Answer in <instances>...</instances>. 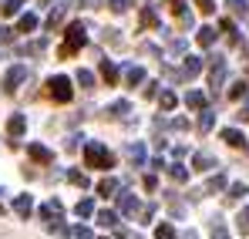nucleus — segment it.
Returning <instances> with one entry per match:
<instances>
[{
    "label": "nucleus",
    "mask_w": 249,
    "mask_h": 239,
    "mask_svg": "<svg viewBox=\"0 0 249 239\" xmlns=\"http://www.w3.org/2000/svg\"><path fill=\"white\" fill-rule=\"evenodd\" d=\"M118 209H122L124 216H135V212H138V199H135L131 192H122V196H118Z\"/></svg>",
    "instance_id": "6e6552de"
},
{
    "label": "nucleus",
    "mask_w": 249,
    "mask_h": 239,
    "mask_svg": "<svg viewBox=\"0 0 249 239\" xmlns=\"http://www.w3.org/2000/svg\"><path fill=\"white\" fill-rule=\"evenodd\" d=\"M202 71V61L199 57H185V64H182V78H196Z\"/></svg>",
    "instance_id": "f8f14e48"
},
{
    "label": "nucleus",
    "mask_w": 249,
    "mask_h": 239,
    "mask_svg": "<svg viewBox=\"0 0 249 239\" xmlns=\"http://www.w3.org/2000/svg\"><path fill=\"white\" fill-rule=\"evenodd\" d=\"M71 236H74V239H94L88 226H74V229H71Z\"/></svg>",
    "instance_id": "4c0bfd02"
},
{
    "label": "nucleus",
    "mask_w": 249,
    "mask_h": 239,
    "mask_svg": "<svg viewBox=\"0 0 249 239\" xmlns=\"http://www.w3.org/2000/svg\"><path fill=\"white\" fill-rule=\"evenodd\" d=\"M78 84L81 88H94V74L91 71H78Z\"/></svg>",
    "instance_id": "e433bc0d"
},
{
    "label": "nucleus",
    "mask_w": 249,
    "mask_h": 239,
    "mask_svg": "<svg viewBox=\"0 0 249 239\" xmlns=\"http://www.w3.org/2000/svg\"><path fill=\"white\" fill-rule=\"evenodd\" d=\"M209 233H212V239H232L229 236V229L219 222V219H212V226H209Z\"/></svg>",
    "instance_id": "b1692460"
},
{
    "label": "nucleus",
    "mask_w": 249,
    "mask_h": 239,
    "mask_svg": "<svg viewBox=\"0 0 249 239\" xmlns=\"http://www.w3.org/2000/svg\"><path fill=\"white\" fill-rule=\"evenodd\" d=\"M145 189L155 192V189H159V179H155V175H145Z\"/></svg>",
    "instance_id": "79ce46f5"
},
{
    "label": "nucleus",
    "mask_w": 249,
    "mask_h": 239,
    "mask_svg": "<svg viewBox=\"0 0 249 239\" xmlns=\"http://www.w3.org/2000/svg\"><path fill=\"white\" fill-rule=\"evenodd\" d=\"M172 10H175L178 17H185V0H172Z\"/></svg>",
    "instance_id": "37998d69"
},
{
    "label": "nucleus",
    "mask_w": 249,
    "mask_h": 239,
    "mask_svg": "<svg viewBox=\"0 0 249 239\" xmlns=\"http://www.w3.org/2000/svg\"><path fill=\"white\" fill-rule=\"evenodd\" d=\"M159 105H162V108H165V111H172V108H175V105H178V98H175V94H172V91H162V94H159Z\"/></svg>",
    "instance_id": "bb28decb"
},
{
    "label": "nucleus",
    "mask_w": 249,
    "mask_h": 239,
    "mask_svg": "<svg viewBox=\"0 0 249 239\" xmlns=\"http://www.w3.org/2000/svg\"><path fill=\"white\" fill-rule=\"evenodd\" d=\"M128 3H131V0H108V7H111L115 14H124V10H128Z\"/></svg>",
    "instance_id": "58836bf2"
},
{
    "label": "nucleus",
    "mask_w": 249,
    "mask_h": 239,
    "mask_svg": "<svg viewBox=\"0 0 249 239\" xmlns=\"http://www.w3.org/2000/svg\"><path fill=\"white\" fill-rule=\"evenodd\" d=\"M172 128H175V131H185V128H189V121H185V118H175V121H172Z\"/></svg>",
    "instance_id": "a18cd8bd"
},
{
    "label": "nucleus",
    "mask_w": 249,
    "mask_h": 239,
    "mask_svg": "<svg viewBox=\"0 0 249 239\" xmlns=\"http://www.w3.org/2000/svg\"><path fill=\"white\" fill-rule=\"evenodd\" d=\"M20 7H24V0H3V7H0V10H3V17H14Z\"/></svg>",
    "instance_id": "cd10ccee"
},
{
    "label": "nucleus",
    "mask_w": 249,
    "mask_h": 239,
    "mask_svg": "<svg viewBox=\"0 0 249 239\" xmlns=\"http://www.w3.org/2000/svg\"><path fill=\"white\" fill-rule=\"evenodd\" d=\"M68 7H71V3H61L57 10H51V17H47V27H51V31H54V27H57V24L64 20V14H68Z\"/></svg>",
    "instance_id": "f3484780"
},
{
    "label": "nucleus",
    "mask_w": 249,
    "mask_h": 239,
    "mask_svg": "<svg viewBox=\"0 0 249 239\" xmlns=\"http://www.w3.org/2000/svg\"><path fill=\"white\" fill-rule=\"evenodd\" d=\"M98 226H105V229H115V226H118V212H111V209H101V212H98Z\"/></svg>",
    "instance_id": "ddd939ff"
},
{
    "label": "nucleus",
    "mask_w": 249,
    "mask_h": 239,
    "mask_svg": "<svg viewBox=\"0 0 249 239\" xmlns=\"http://www.w3.org/2000/svg\"><path fill=\"white\" fill-rule=\"evenodd\" d=\"M185 105L202 111V108H206V94H202V91H189V94H185Z\"/></svg>",
    "instance_id": "a211bd4d"
},
{
    "label": "nucleus",
    "mask_w": 249,
    "mask_h": 239,
    "mask_svg": "<svg viewBox=\"0 0 249 239\" xmlns=\"http://www.w3.org/2000/svg\"><path fill=\"white\" fill-rule=\"evenodd\" d=\"M212 125H215V115H212V111H206V108H202V115H199V131H209V128H212Z\"/></svg>",
    "instance_id": "7c9ffc66"
},
{
    "label": "nucleus",
    "mask_w": 249,
    "mask_h": 239,
    "mask_svg": "<svg viewBox=\"0 0 249 239\" xmlns=\"http://www.w3.org/2000/svg\"><path fill=\"white\" fill-rule=\"evenodd\" d=\"M88 44V34H84L81 24H71L68 27V40H64V54H71V51H78V47H84Z\"/></svg>",
    "instance_id": "7ed1b4c3"
},
{
    "label": "nucleus",
    "mask_w": 249,
    "mask_h": 239,
    "mask_svg": "<svg viewBox=\"0 0 249 239\" xmlns=\"http://www.w3.org/2000/svg\"><path fill=\"white\" fill-rule=\"evenodd\" d=\"M246 94H249V84H246V81H236V84L229 88V98H232V101H243Z\"/></svg>",
    "instance_id": "6ab92c4d"
},
{
    "label": "nucleus",
    "mask_w": 249,
    "mask_h": 239,
    "mask_svg": "<svg viewBox=\"0 0 249 239\" xmlns=\"http://www.w3.org/2000/svg\"><path fill=\"white\" fill-rule=\"evenodd\" d=\"M236 229H239L243 236H249V205L239 212V216H236Z\"/></svg>",
    "instance_id": "a878e982"
},
{
    "label": "nucleus",
    "mask_w": 249,
    "mask_h": 239,
    "mask_svg": "<svg viewBox=\"0 0 249 239\" xmlns=\"http://www.w3.org/2000/svg\"><path fill=\"white\" fill-rule=\"evenodd\" d=\"M41 3H51V0H41Z\"/></svg>",
    "instance_id": "8fccbe9b"
},
{
    "label": "nucleus",
    "mask_w": 249,
    "mask_h": 239,
    "mask_svg": "<svg viewBox=\"0 0 249 239\" xmlns=\"http://www.w3.org/2000/svg\"><path fill=\"white\" fill-rule=\"evenodd\" d=\"M14 40V31L10 27H0V44H10Z\"/></svg>",
    "instance_id": "a19ab883"
},
{
    "label": "nucleus",
    "mask_w": 249,
    "mask_h": 239,
    "mask_svg": "<svg viewBox=\"0 0 249 239\" xmlns=\"http://www.w3.org/2000/svg\"><path fill=\"white\" fill-rule=\"evenodd\" d=\"M27 155H31L34 162H44V165H47V162H54V155H51L44 145H37V142H31V145H27Z\"/></svg>",
    "instance_id": "0eeeda50"
},
{
    "label": "nucleus",
    "mask_w": 249,
    "mask_h": 239,
    "mask_svg": "<svg viewBox=\"0 0 249 239\" xmlns=\"http://www.w3.org/2000/svg\"><path fill=\"white\" fill-rule=\"evenodd\" d=\"M142 24H145V27H155V24H159V14H155L152 7H145V10H142Z\"/></svg>",
    "instance_id": "473e14b6"
},
{
    "label": "nucleus",
    "mask_w": 249,
    "mask_h": 239,
    "mask_svg": "<svg viewBox=\"0 0 249 239\" xmlns=\"http://www.w3.org/2000/svg\"><path fill=\"white\" fill-rule=\"evenodd\" d=\"M246 192H249L246 182H232V185H229V199H243Z\"/></svg>",
    "instance_id": "f704fd0d"
},
{
    "label": "nucleus",
    "mask_w": 249,
    "mask_h": 239,
    "mask_svg": "<svg viewBox=\"0 0 249 239\" xmlns=\"http://www.w3.org/2000/svg\"><path fill=\"white\" fill-rule=\"evenodd\" d=\"M115 192H118V182H115L111 175L98 182V196H105V199H108V196H115Z\"/></svg>",
    "instance_id": "2eb2a0df"
},
{
    "label": "nucleus",
    "mask_w": 249,
    "mask_h": 239,
    "mask_svg": "<svg viewBox=\"0 0 249 239\" xmlns=\"http://www.w3.org/2000/svg\"><path fill=\"white\" fill-rule=\"evenodd\" d=\"M24 131H27V118H24V115H10V121H7V135H10V138H20Z\"/></svg>",
    "instance_id": "39448f33"
},
{
    "label": "nucleus",
    "mask_w": 249,
    "mask_h": 239,
    "mask_svg": "<svg viewBox=\"0 0 249 239\" xmlns=\"http://www.w3.org/2000/svg\"><path fill=\"white\" fill-rule=\"evenodd\" d=\"M108 111H111V115H128V101H115Z\"/></svg>",
    "instance_id": "ea45409f"
},
{
    "label": "nucleus",
    "mask_w": 249,
    "mask_h": 239,
    "mask_svg": "<svg viewBox=\"0 0 249 239\" xmlns=\"http://www.w3.org/2000/svg\"><path fill=\"white\" fill-rule=\"evenodd\" d=\"M47 94H51L57 105H68V101H71V94H74V91H71V78L54 74V78L47 81Z\"/></svg>",
    "instance_id": "f03ea898"
},
{
    "label": "nucleus",
    "mask_w": 249,
    "mask_h": 239,
    "mask_svg": "<svg viewBox=\"0 0 249 239\" xmlns=\"http://www.w3.org/2000/svg\"><path fill=\"white\" fill-rule=\"evenodd\" d=\"M14 212L27 219V216L34 212V199H31V196H17V199H14Z\"/></svg>",
    "instance_id": "1a4fd4ad"
},
{
    "label": "nucleus",
    "mask_w": 249,
    "mask_h": 239,
    "mask_svg": "<svg viewBox=\"0 0 249 239\" xmlns=\"http://www.w3.org/2000/svg\"><path fill=\"white\" fill-rule=\"evenodd\" d=\"M229 10H232L236 17H246V10H249V0H229Z\"/></svg>",
    "instance_id": "c756f323"
},
{
    "label": "nucleus",
    "mask_w": 249,
    "mask_h": 239,
    "mask_svg": "<svg viewBox=\"0 0 249 239\" xmlns=\"http://www.w3.org/2000/svg\"><path fill=\"white\" fill-rule=\"evenodd\" d=\"M199 10H202V14H212V10H215V3H212V0H199Z\"/></svg>",
    "instance_id": "c03bdc74"
},
{
    "label": "nucleus",
    "mask_w": 249,
    "mask_h": 239,
    "mask_svg": "<svg viewBox=\"0 0 249 239\" xmlns=\"http://www.w3.org/2000/svg\"><path fill=\"white\" fill-rule=\"evenodd\" d=\"M124 78H128V84L135 88V84H142L145 81V68H138V64H131L128 71H124Z\"/></svg>",
    "instance_id": "dca6fc26"
},
{
    "label": "nucleus",
    "mask_w": 249,
    "mask_h": 239,
    "mask_svg": "<svg viewBox=\"0 0 249 239\" xmlns=\"http://www.w3.org/2000/svg\"><path fill=\"white\" fill-rule=\"evenodd\" d=\"M0 196H3V189H0Z\"/></svg>",
    "instance_id": "3c124183"
},
{
    "label": "nucleus",
    "mask_w": 249,
    "mask_h": 239,
    "mask_svg": "<svg viewBox=\"0 0 249 239\" xmlns=\"http://www.w3.org/2000/svg\"><path fill=\"white\" fill-rule=\"evenodd\" d=\"M168 175H172V179H175V182H185V179H189V168H185V165H178V162H175V165H168Z\"/></svg>",
    "instance_id": "393cba45"
},
{
    "label": "nucleus",
    "mask_w": 249,
    "mask_h": 239,
    "mask_svg": "<svg viewBox=\"0 0 249 239\" xmlns=\"http://www.w3.org/2000/svg\"><path fill=\"white\" fill-rule=\"evenodd\" d=\"M68 182H71V185H81V189H88V175H84V172H68Z\"/></svg>",
    "instance_id": "c9c22d12"
},
{
    "label": "nucleus",
    "mask_w": 249,
    "mask_h": 239,
    "mask_svg": "<svg viewBox=\"0 0 249 239\" xmlns=\"http://www.w3.org/2000/svg\"><path fill=\"white\" fill-rule=\"evenodd\" d=\"M145 98H159V84H148L145 88Z\"/></svg>",
    "instance_id": "49530a36"
},
{
    "label": "nucleus",
    "mask_w": 249,
    "mask_h": 239,
    "mask_svg": "<svg viewBox=\"0 0 249 239\" xmlns=\"http://www.w3.org/2000/svg\"><path fill=\"white\" fill-rule=\"evenodd\" d=\"M236 118H239V121H249V105L243 108V111H239V115H236Z\"/></svg>",
    "instance_id": "de8ad7c7"
},
{
    "label": "nucleus",
    "mask_w": 249,
    "mask_h": 239,
    "mask_svg": "<svg viewBox=\"0 0 249 239\" xmlns=\"http://www.w3.org/2000/svg\"><path fill=\"white\" fill-rule=\"evenodd\" d=\"M196 40H199L202 47H212V44H215V27H202V31L196 34Z\"/></svg>",
    "instance_id": "4be33fe9"
},
{
    "label": "nucleus",
    "mask_w": 249,
    "mask_h": 239,
    "mask_svg": "<svg viewBox=\"0 0 249 239\" xmlns=\"http://www.w3.org/2000/svg\"><path fill=\"white\" fill-rule=\"evenodd\" d=\"M222 142L232 145V148H246V135H243L239 128H226V131H222Z\"/></svg>",
    "instance_id": "423d86ee"
},
{
    "label": "nucleus",
    "mask_w": 249,
    "mask_h": 239,
    "mask_svg": "<svg viewBox=\"0 0 249 239\" xmlns=\"http://www.w3.org/2000/svg\"><path fill=\"white\" fill-rule=\"evenodd\" d=\"M128 159L135 162V165H142V162H145V145H142V142H135V145H128Z\"/></svg>",
    "instance_id": "412c9836"
},
{
    "label": "nucleus",
    "mask_w": 249,
    "mask_h": 239,
    "mask_svg": "<svg viewBox=\"0 0 249 239\" xmlns=\"http://www.w3.org/2000/svg\"><path fill=\"white\" fill-rule=\"evenodd\" d=\"M74 212H78L81 219H88V216L94 212V202H91V199H81V202H78V205H74Z\"/></svg>",
    "instance_id": "c85d7f7f"
},
{
    "label": "nucleus",
    "mask_w": 249,
    "mask_h": 239,
    "mask_svg": "<svg viewBox=\"0 0 249 239\" xmlns=\"http://www.w3.org/2000/svg\"><path fill=\"white\" fill-rule=\"evenodd\" d=\"M185 239H196V233H189V236H185Z\"/></svg>",
    "instance_id": "09e8293b"
},
{
    "label": "nucleus",
    "mask_w": 249,
    "mask_h": 239,
    "mask_svg": "<svg viewBox=\"0 0 249 239\" xmlns=\"http://www.w3.org/2000/svg\"><path fill=\"white\" fill-rule=\"evenodd\" d=\"M192 165H196V172H209V168H215V159H212L209 152H199V155L192 159Z\"/></svg>",
    "instance_id": "9b49d317"
},
{
    "label": "nucleus",
    "mask_w": 249,
    "mask_h": 239,
    "mask_svg": "<svg viewBox=\"0 0 249 239\" xmlns=\"http://www.w3.org/2000/svg\"><path fill=\"white\" fill-rule=\"evenodd\" d=\"M155 239H175V226H172V222H162V226L155 229Z\"/></svg>",
    "instance_id": "2f4dec72"
},
{
    "label": "nucleus",
    "mask_w": 249,
    "mask_h": 239,
    "mask_svg": "<svg viewBox=\"0 0 249 239\" xmlns=\"http://www.w3.org/2000/svg\"><path fill=\"white\" fill-rule=\"evenodd\" d=\"M24 78H27V64H14V68L7 71V78H3V91H7V94H14V91H17V84H20Z\"/></svg>",
    "instance_id": "20e7f679"
},
{
    "label": "nucleus",
    "mask_w": 249,
    "mask_h": 239,
    "mask_svg": "<svg viewBox=\"0 0 249 239\" xmlns=\"http://www.w3.org/2000/svg\"><path fill=\"white\" fill-rule=\"evenodd\" d=\"M37 24H41V20H37L34 14H24V17L17 20V31H24V34H31V31H37Z\"/></svg>",
    "instance_id": "4468645a"
},
{
    "label": "nucleus",
    "mask_w": 249,
    "mask_h": 239,
    "mask_svg": "<svg viewBox=\"0 0 249 239\" xmlns=\"http://www.w3.org/2000/svg\"><path fill=\"white\" fill-rule=\"evenodd\" d=\"M84 162H88V168H111L115 165V155L101 142H88L84 145Z\"/></svg>",
    "instance_id": "f257e3e1"
},
{
    "label": "nucleus",
    "mask_w": 249,
    "mask_h": 239,
    "mask_svg": "<svg viewBox=\"0 0 249 239\" xmlns=\"http://www.w3.org/2000/svg\"><path fill=\"white\" fill-rule=\"evenodd\" d=\"M206 189H209V192H222V189H226V175H212Z\"/></svg>",
    "instance_id": "72a5a7b5"
},
{
    "label": "nucleus",
    "mask_w": 249,
    "mask_h": 239,
    "mask_svg": "<svg viewBox=\"0 0 249 239\" xmlns=\"http://www.w3.org/2000/svg\"><path fill=\"white\" fill-rule=\"evenodd\" d=\"M101 78L108 81V84H115V81H118V68H115L111 61H101Z\"/></svg>",
    "instance_id": "aec40b11"
},
{
    "label": "nucleus",
    "mask_w": 249,
    "mask_h": 239,
    "mask_svg": "<svg viewBox=\"0 0 249 239\" xmlns=\"http://www.w3.org/2000/svg\"><path fill=\"white\" fill-rule=\"evenodd\" d=\"M47 233H54V236H71V229H68V226H64V222H61V216H57V219H51V222H47Z\"/></svg>",
    "instance_id": "5701e85b"
},
{
    "label": "nucleus",
    "mask_w": 249,
    "mask_h": 239,
    "mask_svg": "<svg viewBox=\"0 0 249 239\" xmlns=\"http://www.w3.org/2000/svg\"><path fill=\"white\" fill-rule=\"evenodd\" d=\"M61 212H64V205H61L57 199H51V202H44V205H41V219H47V222H51V219H57Z\"/></svg>",
    "instance_id": "9d476101"
}]
</instances>
